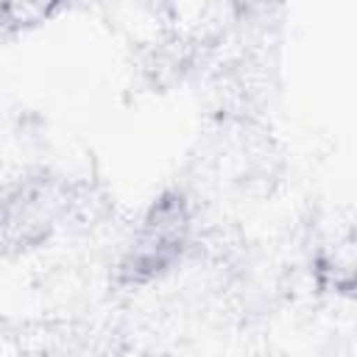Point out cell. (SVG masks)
Returning a JSON list of instances; mask_svg holds the SVG:
<instances>
[{
  "label": "cell",
  "instance_id": "cell-2",
  "mask_svg": "<svg viewBox=\"0 0 357 357\" xmlns=\"http://www.w3.org/2000/svg\"><path fill=\"white\" fill-rule=\"evenodd\" d=\"M73 0H3V28H6V33L31 31V28L53 20Z\"/></svg>",
  "mask_w": 357,
  "mask_h": 357
},
{
  "label": "cell",
  "instance_id": "cell-1",
  "mask_svg": "<svg viewBox=\"0 0 357 357\" xmlns=\"http://www.w3.org/2000/svg\"><path fill=\"white\" fill-rule=\"evenodd\" d=\"M198 243V204L184 187H165L123 243L112 265V287L142 293L167 282L190 262Z\"/></svg>",
  "mask_w": 357,
  "mask_h": 357
}]
</instances>
